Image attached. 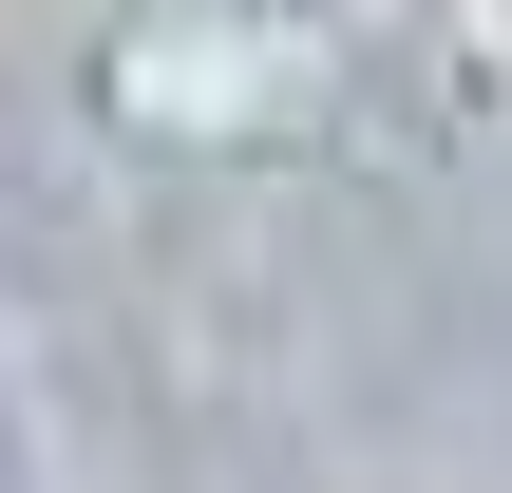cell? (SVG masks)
<instances>
[{
    "mask_svg": "<svg viewBox=\"0 0 512 493\" xmlns=\"http://www.w3.org/2000/svg\"><path fill=\"white\" fill-rule=\"evenodd\" d=\"M456 38H475V76H512V0H456Z\"/></svg>",
    "mask_w": 512,
    "mask_h": 493,
    "instance_id": "obj_1",
    "label": "cell"
},
{
    "mask_svg": "<svg viewBox=\"0 0 512 493\" xmlns=\"http://www.w3.org/2000/svg\"><path fill=\"white\" fill-rule=\"evenodd\" d=\"M380 493H475V475H380Z\"/></svg>",
    "mask_w": 512,
    "mask_h": 493,
    "instance_id": "obj_3",
    "label": "cell"
},
{
    "mask_svg": "<svg viewBox=\"0 0 512 493\" xmlns=\"http://www.w3.org/2000/svg\"><path fill=\"white\" fill-rule=\"evenodd\" d=\"M0 475H19V380H0Z\"/></svg>",
    "mask_w": 512,
    "mask_h": 493,
    "instance_id": "obj_2",
    "label": "cell"
}]
</instances>
